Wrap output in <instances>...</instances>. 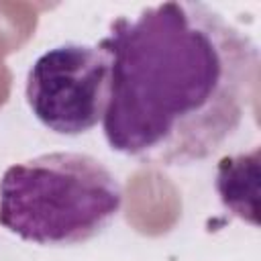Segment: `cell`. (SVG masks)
I'll return each instance as SVG.
<instances>
[{"mask_svg": "<svg viewBox=\"0 0 261 261\" xmlns=\"http://www.w3.org/2000/svg\"><path fill=\"white\" fill-rule=\"evenodd\" d=\"M118 177L96 157L53 151L12 163L0 179V226L39 247L98 237L122 208Z\"/></svg>", "mask_w": 261, "mask_h": 261, "instance_id": "obj_2", "label": "cell"}, {"mask_svg": "<svg viewBox=\"0 0 261 261\" xmlns=\"http://www.w3.org/2000/svg\"><path fill=\"white\" fill-rule=\"evenodd\" d=\"M216 192L222 206L241 220L259 224V149L222 157L216 167Z\"/></svg>", "mask_w": 261, "mask_h": 261, "instance_id": "obj_4", "label": "cell"}, {"mask_svg": "<svg viewBox=\"0 0 261 261\" xmlns=\"http://www.w3.org/2000/svg\"><path fill=\"white\" fill-rule=\"evenodd\" d=\"M110 94V61L98 45L61 43L41 53L27 73L24 98L51 133L80 137L96 128Z\"/></svg>", "mask_w": 261, "mask_h": 261, "instance_id": "obj_3", "label": "cell"}, {"mask_svg": "<svg viewBox=\"0 0 261 261\" xmlns=\"http://www.w3.org/2000/svg\"><path fill=\"white\" fill-rule=\"evenodd\" d=\"M98 47L110 61L108 147L155 167L212 157L259 96V47L204 2H161L118 16Z\"/></svg>", "mask_w": 261, "mask_h": 261, "instance_id": "obj_1", "label": "cell"}]
</instances>
